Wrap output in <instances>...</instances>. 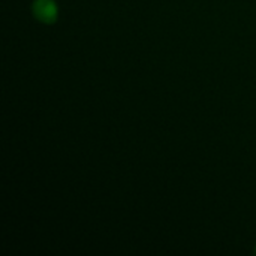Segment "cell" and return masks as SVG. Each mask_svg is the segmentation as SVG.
Returning <instances> with one entry per match:
<instances>
[{
  "mask_svg": "<svg viewBox=\"0 0 256 256\" xmlns=\"http://www.w3.org/2000/svg\"><path fill=\"white\" fill-rule=\"evenodd\" d=\"M33 15L42 22H54L57 20V6L54 0H36L33 3Z\"/></svg>",
  "mask_w": 256,
  "mask_h": 256,
  "instance_id": "1",
  "label": "cell"
}]
</instances>
